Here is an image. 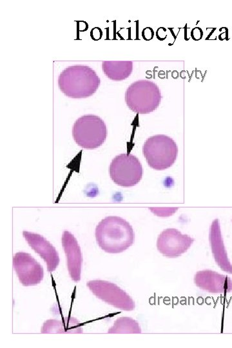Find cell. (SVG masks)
<instances>
[{
  "mask_svg": "<svg viewBox=\"0 0 232 348\" xmlns=\"http://www.w3.org/2000/svg\"><path fill=\"white\" fill-rule=\"evenodd\" d=\"M221 279L216 273L210 270L199 271L194 276V283L199 289L205 290L208 292H218L221 287L227 288L221 286Z\"/></svg>",
  "mask_w": 232,
  "mask_h": 348,
  "instance_id": "14",
  "label": "cell"
},
{
  "mask_svg": "<svg viewBox=\"0 0 232 348\" xmlns=\"http://www.w3.org/2000/svg\"><path fill=\"white\" fill-rule=\"evenodd\" d=\"M103 73L110 80L122 81L127 79L133 71L132 61H103Z\"/></svg>",
  "mask_w": 232,
  "mask_h": 348,
  "instance_id": "13",
  "label": "cell"
},
{
  "mask_svg": "<svg viewBox=\"0 0 232 348\" xmlns=\"http://www.w3.org/2000/svg\"><path fill=\"white\" fill-rule=\"evenodd\" d=\"M109 334H138L141 329L138 322L130 317H121L116 320L114 325L109 329Z\"/></svg>",
  "mask_w": 232,
  "mask_h": 348,
  "instance_id": "15",
  "label": "cell"
},
{
  "mask_svg": "<svg viewBox=\"0 0 232 348\" xmlns=\"http://www.w3.org/2000/svg\"><path fill=\"white\" fill-rule=\"evenodd\" d=\"M162 96L158 85L152 81L141 80L129 85L125 92L126 105L139 114H150L160 105Z\"/></svg>",
  "mask_w": 232,
  "mask_h": 348,
  "instance_id": "3",
  "label": "cell"
},
{
  "mask_svg": "<svg viewBox=\"0 0 232 348\" xmlns=\"http://www.w3.org/2000/svg\"><path fill=\"white\" fill-rule=\"evenodd\" d=\"M100 77L89 66L74 65L66 68L58 78V87L66 97L83 99L90 97L98 91Z\"/></svg>",
  "mask_w": 232,
  "mask_h": 348,
  "instance_id": "2",
  "label": "cell"
},
{
  "mask_svg": "<svg viewBox=\"0 0 232 348\" xmlns=\"http://www.w3.org/2000/svg\"><path fill=\"white\" fill-rule=\"evenodd\" d=\"M99 247L109 253L123 252L134 244L135 234L132 226L125 219L117 216L105 217L96 228Z\"/></svg>",
  "mask_w": 232,
  "mask_h": 348,
  "instance_id": "1",
  "label": "cell"
},
{
  "mask_svg": "<svg viewBox=\"0 0 232 348\" xmlns=\"http://www.w3.org/2000/svg\"><path fill=\"white\" fill-rule=\"evenodd\" d=\"M13 268L24 287L39 285L44 277L43 267L29 253L19 251L13 257Z\"/></svg>",
  "mask_w": 232,
  "mask_h": 348,
  "instance_id": "9",
  "label": "cell"
},
{
  "mask_svg": "<svg viewBox=\"0 0 232 348\" xmlns=\"http://www.w3.org/2000/svg\"><path fill=\"white\" fill-rule=\"evenodd\" d=\"M41 332L42 334H82L80 322L76 318L64 317L62 321L50 319L45 321Z\"/></svg>",
  "mask_w": 232,
  "mask_h": 348,
  "instance_id": "12",
  "label": "cell"
},
{
  "mask_svg": "<svg viewBox=\"0 0 232 348\" xmlns=\"http://www.w3.org/2000/svg\"><path fill=\"white\" fill-rule=\"evenodd\" d=\"M61 241L70 277L73 281L78 283L81 280L83 262L81 248L74 235L66 230L63 233Z\"/></svg>",
  "mask_w": 232,
  "mask_h": 348,
  "instance_id": "11",
  "label": "cell"
},
{
  "mask_svg": "<svg viewBox=\"0 0 232 348\" xmlns=\"http://www.w3.org/2000/svg\"><path fill=\"white\" fill-rule=\"evenodd\" d=\"M107 128L100 117L88 114L77 119L72 128L73 138L84 149L93 150L102 146L106 141Z\"/></svg>",
  "mask_w": 232,
  "mask_h": 348,
  "instance_id": "5",
  "label": "cell"
},
{
  "mask_svg": "<svg viewBox=\"0 0 232 348\" xmlns=\"http://www.w3.org/2000/svg\"><path fill=\"white\" fill-rule=\"evenodd\" d=\"M87 287L99 299L122 311L135 309L134 300L116 284L103 280L87 282Z\"/></svg>",
  "mask_w": 232,
  "mask_h": 348,
  "instance_id": "7",
  "label": "cell"
},
{
  "mask_svg": "<svg viewBox=\"0 0 232 348\" xmlns=\"http://www.w3.org/2000/svg\"><path fill=\"white\" fill-rule=\"evenodd\" d=\"M143 153L150 167L156 170H164L175 163L178 147L171 137L156 135L150 137L146 141Z\"/></svg>",
  "mask_w": 232,
  "mask_h": 348,
  "instance_id": "4",
  "label": "cell"
},
{
  "mask_svg": "<svg viewBox=\"0 0 232 348\" xmlns=\"http://www.w3.org/2000/svg\"><path fill=\"white\" fill-rule=\"evenodd\" d=\"M23 236L30 247L44 260L48 272L51 273L57 270L59 266L60 259L59 254L55 247L40 234L23 231Z\"/></svg>",
  "mask_w": 232,
  "mask_h": 348,
  "instance_id": "10",
  "label": "cell"
},
{
  "mask_svg": "<svg viewBox=\"0 0 232 348\" xmlns=\"http://www.w3.org/2000/svg\"><path fill=\"white\" fill-rule=\"evenodd\" d=\"M109 172L114 183L126 188L138 184L143 175V166L138 158L130 153H122L114 158Z\"/></svg>",
  "mask_w": 232,
  "mask_h": 348,
  "instance_id": "6",
  "label": "cell"
},
{
  "mask_svg": "<svg viewBox=\"0 0 232 348\" xmlns=\"http://www.w3.org/2000/svg\"><path fill=\"white\" fill-rule=\"evenodd\" d=\"M194 239L175 228L163 230L157 240V249L165 257H180L192 246Z\"/></svg>",
  "mask_w": 232,
  "mask_h": 348,
  "instance_id": "8",
  "label": "cell"
},
{
  "mask_svg": "<svg viewBox=\"0 0 232 348\" xmlns=\"http://www.w3.org/2000/svg\"><path fill=\"white\" fill-rule=\"evenodd\" d=\"M152 212L156 213L158 216L161 217H167L170 216L176 211H177V208H150Z\"/></svg>",
  "mask_w": 232,
  "mask_h": 348,
  "instance_id": "16",
  "label": "cell"
}]
</instances>
